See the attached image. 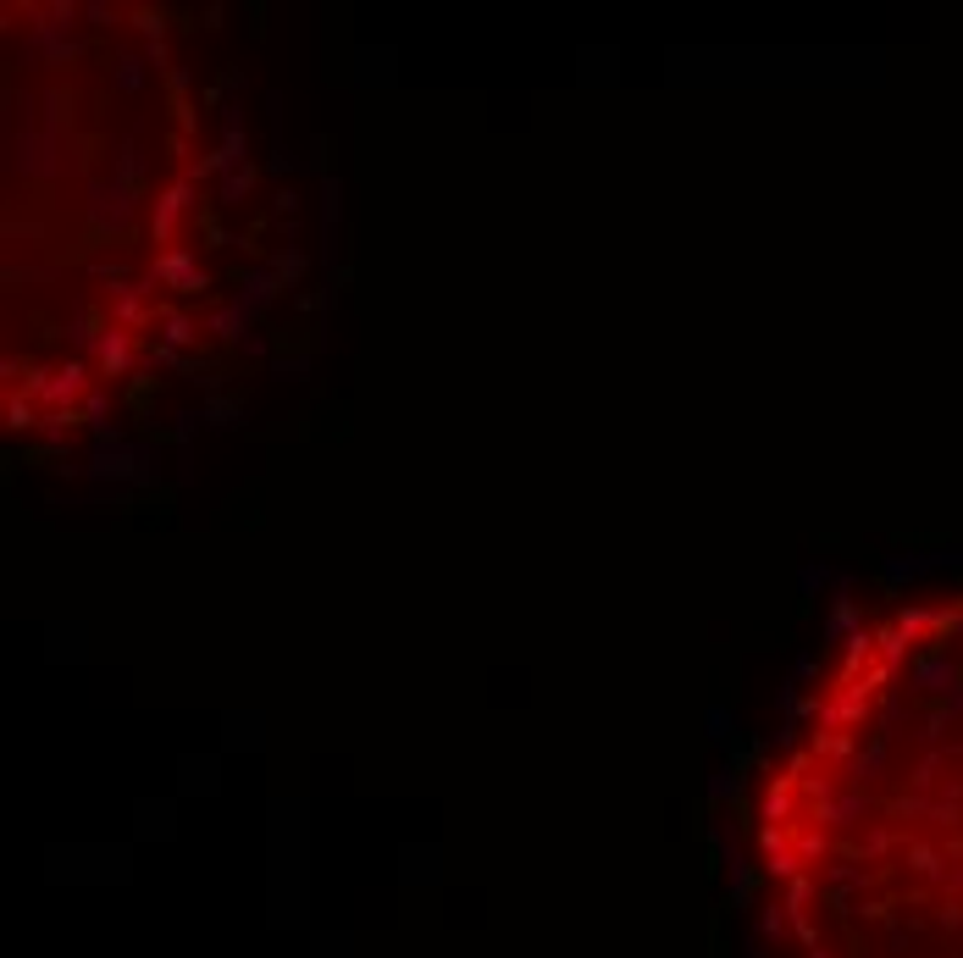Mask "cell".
I'll use <instances>...</instances> for the list:
<instances>
[{
	"label": "cell",
	"instance_id": "1",
	"mask_svg": "<svg viewBox=\"0 0 963 958\" xmlns=\"http://www.w3.org/2000/svg\"><path fill=\"white\" fill-rule=\"evenodd\" d=\"M753 870L781 958H963V593L836 648L764 770Z\"/></svg>",
	"mask_w": 963,
	"mask_h": 958
}]
</instances>
